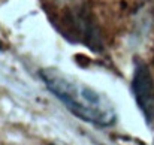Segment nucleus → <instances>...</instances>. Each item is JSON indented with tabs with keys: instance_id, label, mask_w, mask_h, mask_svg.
<instances>
[{
	"instance_id": "f03ea898",
	"label": "nucleus",
	"mask_w": 154,
	"mask_h": 145,
	"mask_svg": "<svg viewBox=\"0 0 154 145\" xmlns=\"http://www.w3.org/2000/svg\"><path fill=\"white\" fill-rule=\"evenodd\" d=\"M132 93L135 96L136 105L141 109L147 124L154 126V79L148 66L135 60L133 78H132Z\"/></svg>"
},
{
	"instance_id": "f257e3e1",
	"label": "nucleus",
	"mask_w": 154,
	"mask_h": 145,
	"mask_svg": "<svg viewBox=\"0 0 154 145\" xmlns=\"http://www.w3.org/2000/svg\"><path fill=\"white\" fill-rule=\"evenodd\" d=\"M38 75L51 94L79 120L99 127H109L115 124V108L111 99L103 93L64 72H60L55 67H44L38 72Z\"/></svg>"
},
{
	"instance_id": "7ed1b4c3",
	"label": "nucleus",
	"mask_w": 154,
	"mask_h": 145,
	"mask_svg": "<svg viewBox=\"0 0 154 145\" xmlns=\"http://www.w3.org/2000/svg\"><path fill=\"white\" fill-rule=\"evenodd\" d=\"M0 48H2V41H0Z\"/></svg>"
}]
</instances>
